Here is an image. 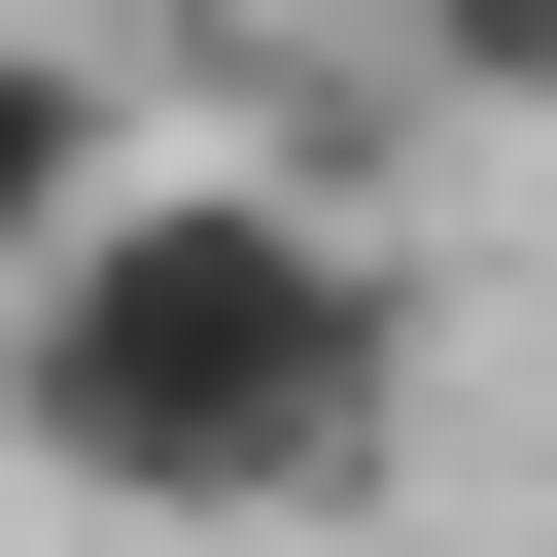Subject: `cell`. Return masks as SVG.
Instances as JSON below:
<instances>
[{"mask_svg":"<svg viewBox=\"0 0 557 557\" xmlns=\"http://www.w3.org/2000/svg\"><path fill=\"white\" fill-rule=\"evenodd\" d=\"M383 418H418V278H383L313 174H139L70 278H0V453L104 487V522L278 557V522L383 487Z\"/></svg>","mask_w":557,"mask_h":557,"instance_id":"obj_1","label":"cell"},{"mask_svg":"<svg viewBox=\"0 0 557 557\" xmlns=\"http://www.w3.org/2000/svg\"><path fill=\"white\" fill-rule=\"evenodd\" d=\"M139 209V104H104V0H0V278H70Z\"/></svg>","mask_w":557,"mask_h":557,"instance_id":"obj_2","label":"cell"},{"mask_svg":"<svg viewBox=\"0 0 557 557\" xmlns=\"http://www.w3.org/2000/svg\"><path fill=\"white\" fill-rule=\"evenodd\" d=\"M418 35V104H487V139H557V0H383Z\"/></svg>","mask_w":557,"mask_h":557,"instance_id":"obj_3","label":"cell"}]
</instances>
